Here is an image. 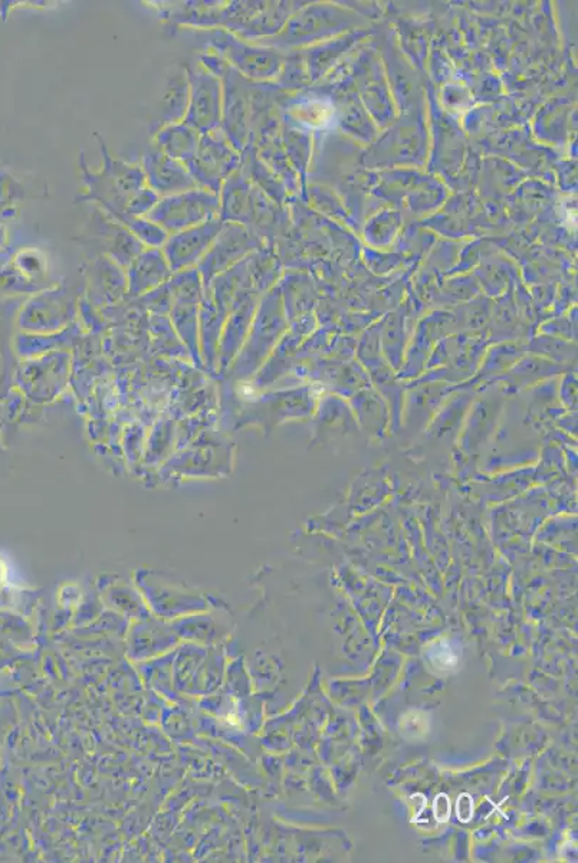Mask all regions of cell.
I'll return each mask as SVG.
<instances>
[{
	"instance_id": "15",
	"label": "cell",
	"mask_w": 578,
	"mask_h": 863,
	"mask_svg": "<svg viewBox=\"0 0 578 863\" xmlns=\"http://www.w3.org/2000/svg\"><path fill=\"white\" fill-rule=\"evenodd\" d=\"M85 274L99 298L120 296L127 286L125 268L104 255H94L84 265Z\"/></svg>"
},
{
	"instance_id": "24",
	"label": "cell",
	"mask_w": 578,
	"mask_h": 863,
	"mask_svg": "<svg viewBox=\"0 0 578 863\" xmlns=\"http://www.w3.org/2000/svg\"><path fill=\"white\" fill-rule=\"evenodd\" d=\"M7 239H8V232L7 230H4V227L0 226V246H3Z\"/></svg>"
},
{
	"instance_id": "12",
	"label": "cell",
	"mask_w": 578,
	"mask_h": 863,
	"mask_svg": "<svg viewBox=\"0 0 578 863\" xmlns=\"http://www.w3.org/2000/svg\"><path fill=\"white\" fill-rule=\"evenodd\" d=\"M173 274L161 248H144L127 267V281L132 294H140L164 284Z\"/></svg>"
},
{
	"instance_id": "21",
	"label": "cell",
	"mask_w": 578,
	"mask_h": 863,
	"mask_svg": "<svg viewBox=\"0 0 578 863\" xmlns=\"http://www.w3.org/2000/svg\"><path fill=\"white\" fill-rule=\"evenodd\" d=\"M25 196L23 189L8 174L0 173V206Z\"/></svg>"
},
{
	"instance_id": "9",
	"label": "cell",
	"mask_w": 578,
	"mask_h": 863,
	"mask_svg": "<svg viewBox=\"0 0 578 863\" xmlns=\"http://www.w3.org/2000/svg\"><path fill=\"white\" fill-rule=\"evenodd\" d=\"M222 226H224V222L216 217L205 224L169 235L168 241L161 246V251H163L172 271L178 273L182 269L197 267L203 256L211 249L216 236L220 235Z\"/></svg>"
},
{
	"instance_id": "2",
	"label": "cell",
	"mask_w": 578,
	"mask_h": 863,
	"mask_svg": "<svg viewBox=\"0 0 578 863\" xmlns=\"http://www.w3.org/2000/svg\"><path fill=\"white\" fill-rule=\"evenodd\" d=\"M168 235L205 224L220 217V196L196 188L192 191L160 198L158 205L146 216Z\"/></svg>"
},
{
	"instance_id": "19",
	"label": "cell",
	"mask_w": 578,
	"mask_h": 863,
	"mask_svg": "<svg viewBox=\"0 0 578 863\" xmlns=\"http://www.w3.org/2000/svg\"><path fill=\"white\" fill-rule=\"evenodd\" d=\"M428 657L436 671L449 672L458 667L459 656L457 652L452 651V648H450L447 640L436 642L434 648L428 652Z\"/></svg>"
},
{
	"instance_id": "22",
	"label": "cell",
	"mask_w": 578,
	"mask_h": 863,
	"mask_svg": "<svg viewBox=\"0 0 578 863\" xmlns=\"http://www.w3.org/2000/svg\"><path fill=\"white\" fill-rule=\"evenodd\" d=\"M475 813V803H473L472 796L469 793H462L457 800V816L461 820V823H469Z\"/></svg>"
},
{
	"instance_id": "8",
	"label": "cell",
	"mask_w": 578,
	"mask_h": 863,
	"mask_svg": "<svg viewBox=\"0 0 578 863\" xmlns=\"http://www.w3.org/2000/svg\"><path fill=\"white\" fill-rule=\"evenodd\" d=\"M260 246L257 232L248 226L224 222V226L213 242L211 249L197 264L199 273L207 284L217 275L227 271Z\"/></svg>"
},
{
	"instance_id": "17",
	"label": "cell",
	"mask_w": 578,
	"mask_h": 863,
	"mask_svg": "<svg viewBox=\"0 0 578 863\" xmlns=\"http://www.w3.org/2000/svg\"><path fill=\"white\" fill-rule=\"evenodd\" d=\"M125 226L146 248H161L169 238V235L160 226L153 224L147 217H130Z\"/></svg>"
},
{
	"instance_id": "4",
	"label": "cell",
	"mask_w": 578,
	"mask_h": 863,
	"mask_svg": "<svg viewBox=\"0 0 578 863\" xmlns=\"http://www.w3.org/2000/svg\"><path fill=\"white\" fill-rule=\"evenodd\" d=\"M240 159L239 151L226 139L224 131L217 128L202 135L196 156L184 166L197 188L220 196L225 180L240 168Z\"/></svg>"
},
{
	"instance_id": "6",
	"label": "cell",
	"mask_w": 578,
	"mask_h": 863,
	"mask_svg": "<svg viewBox=\"0 0 578 863\" xmlns=\"http://www.w3.org/2000/svg\"><path fill=\"white\" fill-rule=\"evenodd\" d=\"M206 32L205 50L222 56L232 68L249 81L272 78L278 73L279 58L274 51L259 49L226 30Z\"/></svg>"
},
{
	"instance_id": "23",
	"label": "cell",
	"mask_w": 578,
	"mask_h": 863,
	"mask_svg": "<svg viewBox=\"0 0 578 863\" xmlns=\"http://www.w3.org/2000/svg\"><path fill=\"white\" fill-rule=\"evenodd\" d=\"M434 814L438 823H447L452 814V805L448 795L440 793L434 801Z\"/></svg>"
},
{
	"instance_id": "14",
	"label": "cell",
	"mask_w": 578,
	"mask_h": 863,
	"mask_svg": "<svg viewBox=\"0 0 578 863\" xmlns=\"http://www.w3.org/2000/svg\"><path fill=\"white\" fill-rule=\"evenodd\" d=\"M189 107V81L186 71L182 68L179 74L173 75L164 89L163 97L159 103L158 110L151 125V131L158 128L173 125V122L184 121Z\"/></svg>"
},
{
	"instance_id": "11",
	"label": "cell",
	"mask_w": 578,
	"mask_h": 863,
	"mask_svg": "<svg viewBox=\"0 0 578 863\" xmlns=\"http://www.w3.org/2000/svg\"><path fill=\"white\" fill-rule=\"evenodd\" d=\"M258 188L240 169L225 180L220 192V220L249 226Z\"/></svg>"
},
{
	"instance_id": "7",
	"label": "cell",
	"mask_w": 578,
	"mask_h": 863,
	"mask_svg": "<svg viewBox=\"0 0 578 863\" xmlns=\"http://www.w3.org/2000/svg\"><path fill=\"white\" fill-rule=\"evenodd\" d=\"M189 81V107L184 122L196 128L201 135L217 130L222 121L224 87L221 78L213 75L201 64L183 66Z\"/></svg>"
},
{
	"instance_id": "20",
	"label": "cell",
	"mask_w": 578,
	"mask_h": 863,
	"mask_svg": "<svg viewBox=\"0 0 578 863\" xmlns=\"http://www.w3.org/2000/svg\"><path fill=\"white\" fill-rule=\"evenodd\" d=\"M403 734L407 738L419 739L424 738L429 733V720L428 715L421 713V711H414L406 715L403 721Z\"/></svg>"
},
{
	"instance_id": "10",
	"label": "cell",
	"mask_w": 578,
	"mask_h": 863,
	"mask_svg": "<svg viewBox=\"0 0 578 863\" xmlns=\"http://www.w3.org/2000/svg\"><path fill=\"white\" fill-rule=\"evenodd\" d=\"M147 187L160 198L172 196L196 189L191 173L182 161L174 160L150 147L141 159Z\"/></svg>"
},
{
	"instance_id": "1",
	"label": "cell",
	"mask_w": 578,
	"mask_h": 863,
	"mask_svg": "<svg viewBox=\"0 0 578 863\" xmlns=\"http://www.w3.org/2000/svg\"><path fill=\"white\" fill-rule=\"evenodd\" d=\"M94 139L98 141L101 151V169L89 168L85 151H81L78 170L84 192L74 199V203H93L125 225L130 217L126 215L127 203L147 187L143 168L140 163H129L114 156L99 132H94Z\"/></svg>"
},
{
	"instance_id": "13",
	"label": "cell",
	"mask_w": 578,
	"mask_h": 863,
	"mask_svg": "<svg viewBox=\"0 0 578 863\" xmlns=\"http://www.w3.org/2000/svg\"><path fill=\"white\" fill-rule=\"evenodd\" d=\"M201 132L184 121L158 128L151 136V147L169 158L186 164L197 153Z\"/></svg>"
},
{
	"instance_id": "3",
	"label": "cell",
	"mask_w": 578,
	"mask_h": 863,
	"mask_svg": "<svg viewBox=\"0 0 578 863\" xmlns=\"http://www.w3.org/2000/svg\"><path fill=\"white\" fill-rule=\"evenodd\" d=\"M74 239L84 248L93 251V256H107L122 268L129 267L146 248L125 225L97 206L93 207L84 230Z\"/></svg>"
},
{
	"instance_id": "16",
	"label": "cell",
	"mask_w": 578,
	"mask_h": 863,
	"mask_svg": "<svg viewBox=\"0 0 578 863\" xmlns=\"http://www.w3.org/2000/svg\"><path fill=\"white\" fill-rule=\"evenodd\" d=\"M288 116L297 121L298 125L317 128L325 125L330 120L329 111L324 110L321 102H312V99H304V102L293 103L287 110Z\"/></svg>"
},
{
	"instance_id": "5",
	"label": "cell",
	"mask_w": 578,
	"mask_h": 863,
	"mask_svg": "<svg viewBox=\"0 0 578 863\" xmlns=\"http://www.w3.org/2000/svg\"><path fill=\"white\" fill-rule=\"evenodd\" d=\"M220 78L224 87L221 130L231 145L242 153L253 136L255 87L253 81L246 79L231 65Z\"/></svg>"
},
{
	"instance_id": "18",
	"label": "cell",
	"mask_w": 578,
	"mask_h": 863,
	"mask_svg": "<svg viewBox=\"0 0 578 863\" xmlns=\"http://www.w3.org/2000/svg\"><path fill=\"white\" fill-rule=\"evenodd\" d=\"M159 201V194L151 191L149 187H144L127 203L126 215L130 217H146L153 211Z\"/></svg>"
}]
</instances>
